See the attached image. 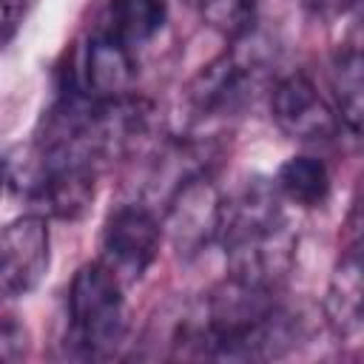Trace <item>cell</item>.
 <instances>
[{
    "mask_svg": "<svg viewBox=\"0 0 364 364\" xmlns=\"http://www.w3.org/2000/svg\"><path fill=\"white\" fill-rule=\"evenodd\" d=\"M296 341L293 318L276 304L273 287L228 276L179 330V353L191 358L259 361Z\"/></svg>",
    "mask_w": 364,
    "mask_h": 364,
    "instance_id": "1",
    "label": "cell"
},
{
    "mask_svg": "<svg viewBox=\"0 0 364 364\" xmlns=\"http://www.w3.org/2000/svg\"><path fill=\"white\" fill-rule=\"evenodd\" d=\"M216 239L225 247L230 276L276 287L293 256V236L279 205V188L253 179L236 196L222 199Z\"/></svg>",
    "mask_w": 364,
    "mask_h": 364,
    "instance_id": "2",
    "label": "cell"
},
{
    "mask_svg": "<svg viewBox=\"0 0 364 364\" xmlns=\"http://www.w3.org/2000/svg\"><path fill=\"white\" fill-rule=\"evenodd\" d=\"M125 336V301L119 279L100 262L82 264L68 287V341L77 358L105 361Z\"/></svg>",
    "mask_w": 364,
    "mask_h": 364,
    "instance_id": "3",
    "label": "cell"
},
{
    "mask_svg": "<svg viewBox=\"0 0 364 364\" xmlns=\"http://www.w3.org/2000/svg\"><path fill=\"white\" fill-rule=\"evenodd\" d=\"M239 37L242 40L230 51L208 63L188 85V105L199 119H222L239 114L247 102H253L264 82V43L250 37V31Z\"/></svg>",
    "mask_w": 364,
    "mask_h": 364,
    "instance_id": "4",
    "label": "cell"
},
{
    "mask_svg": "<svg viewBox=\"0 0 364 364\" xmlns=\"http://www.w3.org/2000/svg\"><path fill=\"white\" fill-rule=\"evenodd\" d=\"M159 219L148 205H119L102 228L100 242V264H105L119 284H131L142 279V273L151 267L159 250Z\"/></svg>",
    "mask_w": 364,
    "mask_h": 364,
    "instance_id": "5",
    "label": "cell"
},
{
    "mask_svg": "<svg viewBox=\"0 0 364 364\" xmlns=\"http://www.w3.org/2000/svg\"><path fill=\"white\" fill-rule=\"evenodd\" d=\"M270 114L282 134L299 142H324L338 134L336 108L318 94L310 77L290 74L270 91Z\"/></svg>",
    "mask_w": 364,
    "mask_h": 364,
    "instance_id": "6",
    "label": "cell"
},
{
    "mask_svg": "<svg viewBox=\"0 0 364 364\" xmlns=\"http://www.w3.org/2000/svg\"><path fill=\"white\" fill-rule=\"evenodd\" d=\"M48 270V228L40 213L20 216L0 230V299L26 296Z\"/></svg>",
    "mask_w": 364,
    "mask_h": 364,
    "instance_id": "7",
    "label": "cell"
},
{
    "mask_svg": "<svg viewBox=\"0 0 364 364\" xmlns=\"http://www.w3.org/2000/svg\"><path fill=\"white\" fill-rule=\"evenodd\" d=\"M134 80H136L134 48H128L111 31L97 28L88 37L85 48L80 51V68L74 71L68 91H80L94 100H108V97L131 94Z\"/></svg>",
    "mask_w": 364,
    "mask_h": 364,
    "instance_id": "8",
    "label": "cell"
},
{
    "mask_svg": "<svg viewBox=\"0 0 364 364\" xmlns=\"http://www.w3.org/2000/svg\"><path fill=\"white\" fill-rule=\"evenodd\" d=\"M222 196L205 173L188 176L168 196V216L173 228V239L182 247H199L208 239H216Z\"/></svg>",
    "mask_w": 364,
    "mask_h": 364,
    "instance_id": "9",
    "label": "cell"
},
{
    "mask_svg": "<svg viewBox=\"0 0 364 364\" xmlns=\"http://www.w3.org/2000/svg\"><path fill=\"white\" fill-rule=\"evenodd\" d=\"M361 245L355 233L353 242L344 247L324 296V316L338 338H355L361 333Z\"/></svg>",
    "mask_w": 364,
    "mask_h": 364,
    "instance_id": "10",
    "label": "cell"
},
{
    "mask_svg": "<svg viewBox=\"0 0 364 364\" xmlns=\"http://www.w3.org/2000/svg\"><path fill=\"white\" fill-rule=\"evenodd\" d=\"M168 23V0H108L105 31L122 40L128 48H136L154 40Z\"/></svg>",
    "mask_w": 364,
    "mask_h": 364,
    "instance_id": "11",
    "label": "cell"
},
{
    "mask_svg": "<svg viewBox=\"0 0 364 364\" xmlns=\"http://www.w3.org/2000/svg\"><path fill=\"white\" fill-rule=\"evenodd\" d=\"M276 188L290 202H296L301 208H316L330 193V171L318 156L299 154V156H290L279 168Z\"/></svg>",
    "mask_w": 364,
    "mask_h": 364,
    "instance_id": "12",
    "label": "cell"
},
{
    "mask_svg": "<svg viewBox=\"0 0 364 364\" xmlns=\"http://www.w3.org/2000/svg\"><path fill=\"white\" fill-rule=\"evenodd\" d=\"M333 91H336V114L341 117V122L358 134L361 128V91H364V80H361V51L355 43L344 46L336 51L333 60Z\"/></svg>",
    "mask_w": 364,
    "mask_h": 364,
    "instance_id": "13",
    "label": "cell"
},
{
    "mask_svg": "<svg viewBox=\"0 0 364 364\" xmlns=\"http://www.w3.org/2000/svg\"><path fill=\"white\" fill-rule=\"evenodd\" d=\"M196 3H199L202 17L213 28H219L230 37L250 31V23H253L256 6H259V0H196Z\"/></svg>",
    "mask_w": 364,
    "mask_h": 364,
    "instance_id": "14",
    "label": "cell"
},
{
    "mask_svg": "<svg viewBox=\"0 0 364 364\" xmlns=\"http://www.w3.org/2000/svg\"><path fill=\"white\" fill-rule=\"evenodd\" d=\"M28 330L17 318H0V364L23 361L28 355Z\"/></svg>",
    "mask_w": 364,
    "mask_h": 364,
    "instance_id": "15",
    "label": "cell"
},
{
    "mask_svg": "<svg viewBox=\"0 0 364 364\" xmlns=\"http://www.w3.org/2000/svg\"><path fill=\"white\" fill-rule=\"evenodd\" d=\"M358 0H301V6L318 20H336L355 9Z\"/></svg>",
    "mask_w": 364,
    "mask_h": 364,
    "instance_id": "16",
    "label": "cell"
},
{
    "mask_svg": "<svg viewBox=\"0 0 364 364\" xmlns=\"http://www.w3.org/2000/svg\"><path fill=\"white\" fill-rule=\"evenodd\" d=\"M20 14H23V0H0V48L17 31Z\"/></svg>",
    "mask_w": 364,
    "mask_h": 364,
    "instance_id": "17",
    "label": "cell"
},
{
    "mask_svg": "<svg viewBox=\"0 0 364 364\" xmlns=\"http://www.w3.org/2000/svg\"><path fill=\"white\" fill-rule=\"evenodd\" d=\"M3 185H6V162L0 159V191H3Z\"/></svg>",
    "mask_w": 364,
    "mask_h": 364,
    "instance_id": "18",
    "label": "cell"
}]
</instances>
